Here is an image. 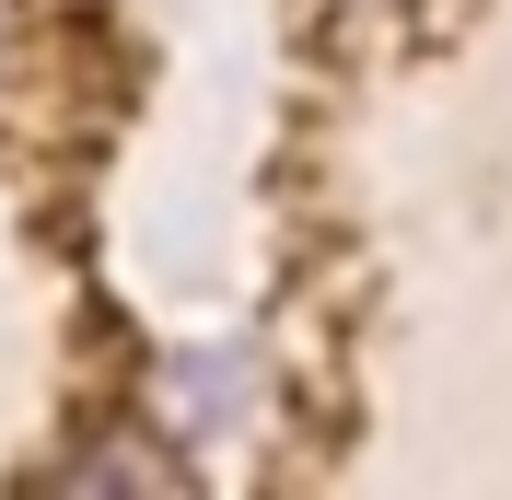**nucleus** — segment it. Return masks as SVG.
Returning <instances> with one entry per match:
<instances>
[{
  "instance_id": "nucleus-1",
  "label": "nucleus",
  "mask_w": 512,
  "mask_h": 500,
  "mask_svg": "<svg viewBox=\"0 0 512 500\" xmlns=\"http://www.w3.org/2000/svg\"><path fill=\"white\" fill-rule=\"evenodd\" d=\"M163 454H140V442H105V454H70V489H163Z\"/></svg>"
}]
</instances>
